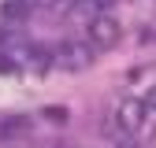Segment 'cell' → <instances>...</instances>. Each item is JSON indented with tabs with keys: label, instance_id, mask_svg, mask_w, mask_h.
Returning a JSON list of instances; mask_svg holds the SVG:
<instances>
[{
	"label": "cell",
	"instance_id": "1",
	"mask_svg": "<svg viewBox=\"0 0 156 148\" xmlns=\"http://www.w3.org/2000/svg\"><path fill=\"white\" fill-rule=\"evenodd\" d=\"M145 119H149V104L145 100H138V96H126V100H119L115 104V111H112V133L115 137H138L141 133V126H145Z\"/></svg>",
	"mask_w": 156,
	"mask_h": 148
},
{
	"label": "cell",
	"instance_id": "2",
	"mask_svg": "<svg viewBox=\"0 0 156 148\" xmlns=\"http://www.w3.org/2000/svg\"><path fill=\"white\" fill-rule=\"evenodd\" d=\"M89 41L97 48H112L115 41H119V22H115L112 15H97L89 22Z\"/></svg>",
	"mask_w": 156,
	"mask_h": 148
},
{
	"label": "cell",
	"instance_id": "3",
	"mask_svg": "<svg viewBox=\"0 0 156 148\" xmlns=\"http://www.w3.org/2000/svg\"><path fill=\"white\" fill-rule=\"evenodd\" d=\"M56 59H60L67 70H78V67H86V63H89V48H86V45L67 41V45H60V48H56Z\"/></svg>",
	"mask_w": 156,
	"mask_h": 148
},
{
	"label": "cell",
	"instance_id": "4",
	"mask_svg": "<svg viewBox=\"0 0 156 148\" xmlns=\"http://www.w3.org/2000/svg\"><path fill=\"white\" fill-rule=\"evenodd\" d=\"M30 133V119L26 115H11V119H0V141H11V137H26Z\"/></svg>",
	"mask_w": 156,
	"mask_h": 148
},
{
	"label": "cell",
	"instance_id": "5",
	"mask_svg": "<svg viewBox=\"0 0 156 148\" xmlns=\"http://www.w3.org/2000/svg\"><path fill=\"white\" fill-rule=\"evenodd\" d=\"M4 15L8 18H26L30 15V0H8V4H4Z\"/></svg>",
	"mask_w": 156,
	"mask_h": 148
},
{
	"label": "cell",
	"instance_id": "6",
	"mask_svg": "<svg viewBox=\"0 0 156 148\" xmlns=\"http://www.w3.org/2000/svg\"><path fill=\"white\" fill-rule=\"evenodd\" d=\"M145 104H149V111H156V85L149 89V96H145Z\"/></svg>",
	"mask_w": 156,
	"mask_h": 148
},
{
	"label": "cell",
	"instance_id": "7",
	"mask_svg": "<svg viewBox=\"0 0 156 148\" xmlns=\"http://www.w3.org/2000/svg\"><path fill=\"white\" fill-rule=\"evenodd\" d=\"M119 148H141V144L134 141V137H123V141H119Z\"/></svg>",
	"mask_w": 156,
	"mask_h": 148
}]
</instances>
